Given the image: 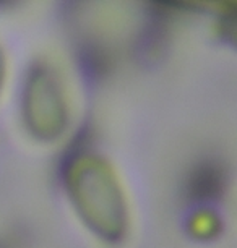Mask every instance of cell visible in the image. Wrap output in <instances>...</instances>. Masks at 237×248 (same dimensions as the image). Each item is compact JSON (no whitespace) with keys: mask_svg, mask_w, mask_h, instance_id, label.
<instances>
[{"mask_svg":"<svg viewBox=\"0 0 237 248\" xmlns=\"http://www.w3.org/2000/svg\"><path fill=\"white\" fill-rule=\"evenodd\" d=\"M62 184L73 211L97 240L119 245L127 237L130 211L115 169L93 151L70 154L62 167Z\"/></svg>","mask_w":237,"mask_h":248,"instance_id":"obj_1","label":"cell"},{"mask_svg":"<svg viewBox=\"0 0 237 248\" xmlns=\"http://www.w3.org/2000/svg\"><path fill=\"white\" fill-rule=\"evenodd\" d=\"M21 119L26 132L39 143H55L68 128L70 112L59 75L46 63L26 73L21 88Z\"/></svg>","mask_w":237,"mask_h":248,"instance_id":"obj_2","label":"cell"},{"mask_svg":"<svg viewBox=\"0 0 237 248\" xmlns=\"http://www.w3.org/2000/svg\"><path fill=\"white\" fill-rule=\"evenodd\" d=\"M224 186V174L216 162H202L192 170L187 182L190 200L200 206H208L218 200Z\"/></svg>","mask_w":237,"mask_h":248,"instance_id":"obj_3","label":"cell"},{"mask_svg":"<svg viewBox=\"0 0 237 248\" xmlns=\"http://www.w3.org/2000/svg\"><path fill=\"white\" fill-rule=\"evenodd\" d=\"M189 233L198 240H210L215 238L221 231L220 216L208 206H202L189 219Z\"/></svg>","mask_w":237,"mask_h":248,"instance_id":"obj_4","label":"cell"},{"mask_svg":"<svg viewBox=\"0 0 237 248\" xmlns=\"http://www.w3.org/2000/svg\"><path fill=\"white\" fill-rule=\"evenodd\" d=\"M7 70H8L7 55H5V50H3V47L0 46V94H2V91H3V86H5Z\"/></svg>","mask_w":237,"mask_h":248,"instance_id":"obj_5","label":"cell"}]
</instances>
